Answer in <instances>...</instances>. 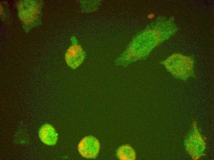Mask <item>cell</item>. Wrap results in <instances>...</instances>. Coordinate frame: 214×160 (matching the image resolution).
Returning <instances> with one entry per match:
<instances>
[{
  "mask_svg": "<svg viewBox=\"0 0 214 160\" xmlns=\"http://www.w3.org/2000/svg\"><path fill=\"white\" fill-rule=\"evenodd\" d=\"M43 4L39 0H21L17 3L18 16L26 33L42 24Z\"/></svg>",
  "mask_w": 214,
  "mask_h": 160,
  "instance_id": "cell-1",
  "label": "cell"
},
{
  "mask_svg": "<svg viewBox=\"0 0 214 160\" xmlns=\"http://www.w3.org/2000/svg\"><path fill=\"white\" fill-rule=\"evenodd\" d=\"M167 70L176 77L186 80L193 74V60L179 54L170 56L164 62Z\"/></svg>",
  "mask_w": 214,
  "mask_h": 160,
  "instance_id": "cell-2",
  "label": "cell"
},
{
  "mask_svg": "<svg viewBox=\"0 0 214 160\" xmlns=\"http://www.w3.org/2000/svg\"><path fill=\"white\" fill-rule=\"evenodd\" d=\"M71 44L65 55V62L69 67L74 70L79 67L86 57V53L74 36L70 38Z\"/></svg>",
  "mask_w": 214,
  "mask_h": 160,
  "instance_id": "cell-3",
  "label": "cell"
},
{
  "mask_svg": "<svg viewBox=\"0 0 214 160\" xmlns=\"http://www.w3.org/2000/svg\"><path fill=\"white\" fill-rule=\"evenodd\" d=\"M100 148L99 140L92 136L84 137L79 142L77 149L80 154L87 158H94L98 156Z\"/></svg>",
  "mask_w": 214,
  "mask_h": 160,
  "instance_id": "cell-4",
  "label": "cell"
},
{
  "mask_svg": "<svg viewBox=\"0 0 214 160\" xmlns=\"http://www.w3.org/2000/svg\"><path fill=\"white\" fill-rule=\"evenodd\" d=\"M38 136L41 142L48 146L55 145L58 139L55 129L49 124H46L41 126L39 130Z\"/></svg>",
  "mask_w": 214,
  "mask_h": 160,
  "instance_id": "cell-5",
  "label": "cell"
},
{
  "mask_svg": "<svg viewBox=\"0 0 214 160\" xmlns=\"http://www.w3.org/2000/svg\"><path fill=\"white\" fill-rule=\"evenodd\" d=\"M117 156L121 160H134L136 159L135 151L129 144H125L120 146L117 152Z\"/></svg>",
  "mask_w": 214,
  "mask_h": 160,
  "instance_id": "cell-6",
  "label": "cell"
},
{
  "mask_svg": "<svg viewBox=\"0 0 214 160\" xmlns=\"http://www.w3.org/2000/svg\"><path fill=\"white\" fill-rule=\"evenodd\" d=\"M81 4V12H89L93 11L96 10L97 6L96 3L97 2L96 1H80Z\"/></svg>",
  "mask_w": 214,
  "mask_h": 160,
  "instance_id": "cell-7",
  "label": "cell"
},
{
  "mask_svg": "<svg viewBox=\"0 0 214 160\" xmlns=\"http://www.w3.org/2000/svg\"><path fill=\"white\" fill-rule=\"evenodd\" d=\"M8 4L5 2L0 3V17L2 20L7 23L10 18Z\"/></svg>",
  "mask_w": 214,
  "mask_h": 160,
  "instance_id": "cell-8",
  "label": "cell"
},
{
  "mask_svg": "<svg viewBox=\"0 0 214 160\" xmlns=\"http://www.w3.org/2000/svg\"><path fill=\"white\" fill-rule=\"evenodd\" d=\"M155 15L153 14H150L148 16V17L149 19H152L154 18Z\"/></svg>",
  "mask_w": 214,
  "mask_h": 160,
  "instance_id": "cell-9",
  "label": "cell"
}]
</instances>
